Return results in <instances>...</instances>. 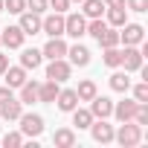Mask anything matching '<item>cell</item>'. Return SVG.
Returning a JSON list of instances; mask_svg holds the SVG:
<instances>
[{
	"instance_id": "11",
	"label": "cell",
	"mask_w": 148,
	"mask_h": 148,
	"mask_svg": "<svg viewBox=\"0 0 148 148\" xmlns=\"http://www.w3.org/2000/svg\"><path fill=\"white\" fill-rule=\"evenodd\" d=\"M21 113H23V102H18L15 96L6 99V102H0V116H3V119L15 122V119H21Z\"/></svg>"
},
{
	"instance_id": "2",
	"label": "cell",
	"mask_w": 148,
	"mask_h": 148,
	"mask_svg": "<svg viewBox=\"0 0 148 148\" xmlns=\"http://www.w3.org/2000/svg\"><path fill=\"white\" fill-rule=\"evenodd\" d=\"M21 134L23 136H41V131H44V116H38V113H21Z\"/></svg>"
},
{
	"instance_id": "28",
	"label": "cell",
	"mask_w": 148,
	"mask_h": 148,
	"mask_svg": "<svg viewBox=\"0 0 148 148\" xmlns=\"http://www.w3.org/2000/svg\"><path fill=\"white\" fill-rule=\"evenodd\" d=\"M105 64H108V67H119V64H122V49L108 47V49H105Z\"/></svg>"
},
{
	"instance_id": "23",
	"label": "cell",
	"mask_w": 148,
	"mask_h": 148,
	"mask_svg": "<svg viewBox=\"0 0 148 148\" xmlns=\"http://www.w3.org/2000/svg\"><path fill=\"white\" fill-rule=\"evenodd\" d=\"M110 90L113 93H128L131 90V79L125 76V73H113L110 76Z\"/></svg>"
},
{
	"instance_id": "38",
	"label": "cell",
	"mask_w": 148,
	"mask_h": 148,
	"mask_svg": "<svg viewBox=\"0 0 148 148\" xmlns=\"http://www.w3.org/2000/svg\"><path fill=\"white\" fill-rule=\"evenodd\" d=\"M6 67H9V58H6V55H0V73H6Z\"/></svg>"
},
{
	"instance_id": "1",
	"label": "cell",
	"mask_w": 148,
	"mask_h": 148,
	"mask_svg": "<svg viewBox=\"0 0 148 148\" xmlns=\"http://www.w3.org/2000/svg\"><path fill=\"white\" fill-rule=\"evenodd\" d=\"M113 139L119 142V145H125V148H131V145H136L139 139H142V125H136V122H122V128L119 131H113Z\"/></svg>"
},
{
	"instance_id": "32",
	"label": "cell",
	"mask_w": 148,
	"mask_h": 148,
	"mask_svg": "<svg viewBox=\"0 0 148 148\" xmlns=\"http://www.w3.org/2000/svg\"><path fill=\"white\" fill-rule=\"evenodd\" d=\"M44 9H49V0H26V12H35V15H41Z\"/></svg>"
},
{
	"instance_id": "25",
	"label": "cell",
	"mask_w": 148,
	"mask_h": 148,
	"mask_svg": "<svg viewBox=\"0 0 148 148\" xmlns=\"http://www.w3.org/2000/svg\"><path fill=\"white\" fill-rule=\"evenodd\" d=\"M82 3H84V9H82L84 18H102V12H105L102 0H82Z\"/></svg>"
},
{
	"instance_id": "4",
	"label": "cell",
	"mask_w": 148,
	"mask_h": 148,
	"mask_svg": "<svg viewBox=\"0 0 148 148\" xmlns=\"http://www.w3.org/2000/svg\"><path fill=\"white\" fill-rule=\"evenodd\" d=\"M70 73H73V67H70V61H64V58H52L49 61V67H47V79H52V82H67L70 79Z\"/></svg>"
},
{
	"instance_id": "8",
	"label": "cell",
	"mask_w": 148,
	"mask_h": 148,
	"mask_svg": "<svg viewBox=\"0 0 148 148\" xmlns=\"http://www.w3.org/2000/svg\"><path fill=\"white\" fill-rule=\"evenodd\" d=\"M23 29L21 26H6L3 32H0V44H6L9 49H18V47H23Z\"/></svg>"
},
{
	"instance_id": "13",
	"label": "cell",
	"mask_w": 148,
	"mask_h": 148,
	"mask_svg": "<svg viewBox=\"0 0 148 148\" xmlns=\"http://www.w3.org/2000/svg\"><path fill=\"white\" fill-rule=\"evenodd\" d=\"M67 55H70V64H76V67H87L90 64V49L76 44V47H67Z\"/></svg>"
},
{
	"instance_id": "36",
	"label": "cell",
	"mask_w": 148,
	"mask_h": 148,
	"mask_svg": "<svg viewBox=\"0 0 148 148\" xmlns=\"http://www.w3.org/2000/svg\"><path fill=\"white\" fill-rule=\"evenodd\" d=\"M105 9H116V6H125V0H102Z\"/></svg>"
},
{
	"instance_id": "39",
	"label": "cell",
	"mask_w": 148,
	"mask_h": 148,
	"mask_svg": "<svg viewBox=\"0 0 148 148\" xmlns=\"http://www.w3.org/2000/svg\"><path fill=\"white\" fill-rule=\"evenodd\" d=\"M0 12H3V0H0Z\"/></svg>"
},
{
	"instance_id": "20",
	"label": "cell",
	"mask_w": 148,
	"mask_h": 148,
	"mask_svg": "<svg viewBox=\"0 0 148 148\" xmlns=\"http://www.w3.org/2000/svg\"><path fill=\"white\" fill-rule=\"evenodd\" d=\"M3 76H6V84H9V87H21V84L26 82V70H23V67H6Z\"/></svg>"
},
{
	"instance_id": "18",
	"label": "cell",
	"mask_w": 148,
	"mask_h": 148,
	"mask_svg": "<svg viewBox=\"0 0 148 148\" xmlns=\"http://www.w3.org/2000/svg\"><path fill=\"white\" fill-rule=\"evenodd\" d=\"M58 82H52V79H47L44 84H38V102H55V96H58Z\"/></svg>"
},
{
	"instance_id": "22",
	"label": "cell",
	"mask_w": 148,
	"mask_h": 148,
	"mask_svg": "<svg viewBox=\"0 0 148 148\" xmlns=\"http://www.w3.org/2000/svg\"><path fill=\"white\" fill-rule=\"evenodd\" d=\"M70 113H73V125H76L79 131H82V128H90V122H93V113H90V110H82V108H73Z\"/></svg>"
},
{
	"instance_id": "5",
	"label": "cell",
	"mask_w": 148,
	"mask_h": 148,
	"mask_svg": "<svg viewBox=\"0 0 148 148\" xmlns=\"http://www.w3.org/2000/svg\"><path fill=\"white\" fill-rule=\"evenodd\" d=\"M142 38H145V29L139 23H122L119 41H125V47H136V44H142Z\"/></svg>"
},
{
	"instance_id": "31",
	"label": "cell",
	"mask_w": 148,
	"mask_h": 148,
	"mask_svg": "<svg viewBox=\"0 0 148 148\" xmlns=\"http://www.w3.org/2000/svg\"><path fill=\"white\" fill-rule=\"evenodd\" d=\"M3 9L12 15H21V12H26V0H3Z\"/></svg>"
},
{
	"instance_id": "40",
	"label": "cell",
	"mask_w": 148,
	"mask_h": 148,
	"mask_svg": "<svg viewBox=\"0 0 148 148\" xmlns=\"http://www.w3.org/2000/svg\"><path fill=\"white\" fill-rule=\"evenodd\" d=\"M70 3H73V0H70ZM79 3H82V0H79Z\"/></svg>"
},
{
	"instance_id": "15",
	"label": "cell",
	"mask_w": 148,
	"mask_h": 148,
	"mask_svg": "<svg viewBox=\"0 0 148 148\" xmlns=\"http://www.w3.org/2000/svg\"><path fill=\"white\" fill-rule=\"evenodd\" d=\"M134 110H136V99H125V102L113 105V113L110 116H116L119 122H128V119H134Z\"/></svg>"
},
{
	"instance_id": "33",
	"label": "cell",
	"mask_w": 148,
	"mask_h": 148,
	"mask_svg": "<svg viewBox=\"0 0 148 148\" xmlns=\"http://www.w3.org/2000/svg\"><path fill=\"white\" fill-rule=\"evenodd\" d=\"M134 99H136V102H148V82H139V84L134 87Z\"/></svg>"
},
{
	"instance_id": "7",
	"label": "cell",
	"mask_w": 148,
	"mask_h": 148,
	"mask_svg": "<svg viewBox=\"0 0 148 148\" xmlns=\"http://www.w3.org/2000/svg\"><path fill=\"white\" fill-rule=\"evenodd\" d=\"M41 32H47L49 38H58V35H64V15H61V12H55V15L44 18V21H41Z\"/></svg>"
},
{
	"instance_id": "26",
	"label": "cell",
	"mask_w": 148,
	"mask_h": 148,
	"mask_svg": "<svg viewBox=\"0 0 148 148\" xmlns=\"http://www.w3.org/2000/svg\"><path fill=\"white\" fill-rule=\"evenodd\" d=\"M96 41H99V47H105V49H108V47H119V32L108 26V29H105V32H102Z\"/></svg>"
},
{
	"instance_id": "3",
	"label": "cell",
	"mask_w": 148,
	"mask_h": 148,
	"mask_svg": "<svg viewBox=\"0 0 148 148\" xmlns=\"http://www.w3.org/2000/svg\"><path fill=\"white\" fill-rule=\"evenodd\" d=\"M64 32H67V35H73V38H82V35H87V18H84L82 12H73V15H67V18H64Z\"/></svg>"
},
{
	"instance_id": "6",
	"label": "cell",
	"mask_w": 148,
	"mask_h": 148,
	"mask_svg": "<svg viewBox=\"0 0 148 148\" xmlns=\"http://www.w3.org/2000/svg\"><path fill=\"white\" fill-rule=\"evenodd\" d=\"M90 113H93V119H108L110 113H113V102L108 99V96H93L90 99Z\"/></svg>"
},
{
	"instance_id": "12",
	"label": "cell",
	"mask_w": 148,
	"mask_h": 148,
	"mask_svg": "<svg viewBox=\"0 0 148 148\" xmlns=\"http://www.w3.org/2000/svg\"><path fill=\"white\" fill-rule=\"evenodd\" d=\"M18 26L23 29V35H38L41 32V18L35 12H21V23Z\"/></svg>"
},
{
	"instance_id": "30",
	"label": "cell",
	"mask_w": 148,
	"mask_h": 148,
	"mask_svg": "<svg viewBox=\"0 0 148 148\" xmlns=\"http://www.w3.org/2000/svg\"><path fill=\"white\" fill-rule=\"evenodd\" d=\"M108 29V23L102 21V18H90V23H87V35H93V38H99L102 32Z\"/></svg>"
},
{
	"instance_id": "14",
	"label": "cell",
	"mask_w": 148,
	"mask_h": 148,
	"mask_svg": "<svg viewBox=\"0 0 148 148\" xmlns=\"http://www.w3.org/2000/svg\"><path fill=\"white\" fill-rule=\"evenodd\" d=\"M41 52H44L49 61H52V58H64V55H67V44H64V41H61V35H58V38H49V41H47V47H44Z\"/></svg>"
},
{
	"instance_id": "17",
	"label": "cell",
	"mask_w": 148,
	"mask_h": 148,
	"mask_svg": "<svg viewBox=\"0 0 148 148\" xmlns=\"http://www.w3.org/2000/svg\"><path fill=\"white\" fill-rule=\"evenodd\" d=\"M52 142L58 148H73V145H76V131H73V128H58L52 134Z\"/></svg>"
},
{
	"instance_id": "24",
	"label": "cell",
	"mask_w": 148,
	"mask_h": 148,
	"mask_svg": "<svg viewBox=\"0 0 148 148\" xmlns=\"http://www.w3.org/2000/svg\"><path fill=\"white\" fill-rule=\"evenodd\" d=\"M21 102H23V105L38 102V84H35V82H23V84H21Z\"/></svg>"
},
{
	"instance_id": "16",
	"label": "cell",
	"mask_w": 148,
	"mask_h": 148,
	"mask_svg": "<svg viewBox=\"0 0 148 148\" xmlns=\"http://www.w3.org/2000/svg\"><path fill=\"white\" fill-rule=\"evenodd\" d=\"M55 102H58V110H64V113H70L73 108H79V96H76V90H58Z\"/></svg>"
},
{
	"instance_id": "9",
	"label": "cell",
	"mask_w": 148,
	"mask_h": 148,
	"mask_svg": "<svg viewBox=\"0 0 148 148\" xmlns=\"http://www.w3.org/2000/svg\"><path fill=\"white\" fill-rule=\"evenodd\" d=\"M119 67H125V73L139 70V67H142V52H139L136 47H125V49H122V64H119Z\"/></svg>"
},
{
	"instance_id": "35",
	"label": "cell",
	"mask_w": 148,
	"mask_h": 148,
	"mask_svg": "<svg viewBox=\"0 0 148 148\" xmlns=\"http://www.w3.org/2000/svg\"><path fill=\"white\" fill-rule=\"evenodd\" d=\"M49 9H55V12H67V9H70V0H49Z\"/></svg>"
},
{
	"instance_id": "29",
	"label": "cell",
	"mask_w": 148,
	"mask_h": 148,
	"mask_svg": "<svg viewBox=\"0 0 148 148\" xmlns=\"http://www.w3.org/2000/svg\"><path fill=\"white\" fill-rule=\"evenodd\" d=\"M0 145H9V148H18V145H23V134L21 131H9L3 139H0Z\"/></svg>"
},
{
	"instance_id": "37",
	"label": "cell",
	"mask_w": 148,
	"mask_h": 148,
	"mask_svg": "<svg viewBox=\"0 0 148 148\" xmlns=\"http://www.w3.org/2000/svg\"><path fill=\"white\" fill-rule=\"evenodd\" d=\"M6 99H12V87H0V102H6Z\"/></svg>"
},
{
	"instance_id": "34",
	"label": "cell",
	"mask_w": 148,
	"mask_h": 148,
	"mask_svg": "<svg viewBox=\"0 0 148 148\" xmlns=\"http://www.w3.org/2000/svg\"><path fill=\"white\" fill-rule=\"evenodd\" d=\"M125 6L131 12H148V0H125Z\"/></svg>"
},
{
	"instance_id": "27",
	"label": "cell",
	"mask_w": 148,
	"mask_h": 148,
	"mask_svg": "<svg viewBox=\"0 0 148 148\" xmlns=\"http://www.w3.org/2000/svg\"><path fill=\"white\" fill-rule=\"evenodd\" d=\"M125 23V6H116L108 12V26H122Z\"/></svg>"
},
{
	"instance_id": "21",
	"label": "cell",
	"mask_w": 148,
	"mask_h": 148,
	"mask_svg": "<svg viewBox=\"0 0 148 148\" xmlns=\"http://www.w3.org/2000/svg\"><path fill=\"white\" fill-rule=\"evenodd\" d=\"M96 93H99V90H96V82H90V79L79 82V87H76V96H79V102H90Z\"/></svg>"
},
{
	"instance_id": "19",
	"label": "cell",
	"mask_w": 148,
	"mask_h": 148,
	"mask_svg": "<svg viewBox=\"0 0 148 148\" xmlns=\"http://www.w3.org/2000/svg\"><path fill=\"white\" fill-rule=\"evenodd\" d=\"M41 58H44V52L41 49H23V55H21V67L23 70H35V67H41Z\"/></svg>"
},
{
	"instance_id": "10",
	"label": "cell",
	"mask_w": 148,
	"mask_h": 148,
	"mask_svg": "<svg viewBox=\"0 0 148 148\" xmlns=\"http://www.w3.org/2000/svg\"><path fill=\"white\" fill-rule=\"evenodd\" d=\"M90 134H93V139L96 142H113V125H108L105 119H93L90 122Z\"/></svg>"
}]
</instances>
